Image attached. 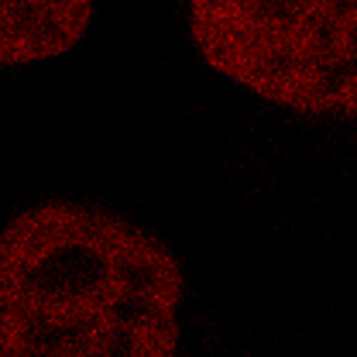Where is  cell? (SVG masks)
Masks as SVG:
<instances>
[{
    "label": "cell",
    "mask_w": 357,
    "mask_h": 357,
    "mask_svg": "<svg viewBox=\"0 0 357 357\" xmlns=\"http://www.w3.org/2000/svg\"><path fill=\"white\" fill-rule=\"evenodd\" d=\"M96 0H0V69L69 55L86 38Z\"/></svg>",
    "instance_id": "3"
},
{
    "label": "cell",
    "mask_w": 357,
    "mask_h": 357,
    "mask_svg": "<svg viewBox=\"0 0 357 357\" xmlns=\"http://www.w3.org/2000/svg\"><path fill=\"white\" fill-rule=\"evenodd\" d=\"M210 73L306 121L357 117V0H182Z\"/></svg>",
    "instance_id": "2"
},
{
    "label": "cell",
    "mask_w": 357,
    "mask_h": 357,
    "mask_svg": "<svg viewBox=\"0 0 357 357\" xmlns=\"http://www.w3.org/2000/svg\"><path fill=\"white\" fill-rule=\"evenodd\" d=\"M185 271L144 223L38 199L0 227V357H172Z\"/></svg>",
    "instance_id": "1"
}]
</instances>
